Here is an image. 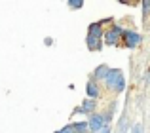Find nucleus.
<instances>
[{
	"mask_svg": "<svg viewBox=\"0 0 150 133\" xmlns=\"http://www.w3.org/2000/svg\"><path fill=\"white\" fill-rule=\"evenodd\" d=\"M122 42H124V46L127 50H135L143 44V36H141L139 33H135V30H131V29H125L124 34H122Z\"/></svg>",
	"mask_w": 150,
	"mask_h": 133,
	"instance_id": "7ed1b4c3",
	"label": "nucleus"
},
{
	"mask_svg": "<svg viewBox=\"0 0 150 133\" xmlns=\"http://www.w3.org/2000/svg\"><path fill=\"white\" fill-rule=\"evenodd\" d=\"M97 107H99L97 99H89V97H86V99L82 101L80 107L74 108L72 114H88V118H89L91 114H95V112H97Z\"/></svg>",
	"mask_w": 150,
	"mask_h": 133,
	"instance_id": "20e7f679",
	"label": "nucleus"
},
{
	"mask_svg": "<svg viewBox=\"0 0 150 133\" xmlns=\"http://www.w3.org/2000/svg\"><path fill=\"white\" fill-rule=\"evenodd\" d=\"M88 126H89V131H91V133H99L103 127L106 126L105 114H103V112H95V114H91L88 118Z\"/></svg>",
	"mask_w": 150,
	"mask_h": 133,
	"instance_id": "39448f33",
	"label": "nucleus"
},
{
	"mask_svg": "<svg viewBox=\"0 0 150 133\" xmlns=\"http://www.w3.org/2000/svg\"><path fill=\"white\" fill-rule=\"evenodd\" d=\"M124 27L122 25H112L105 30V44L106 46H124L122 44V34H124Z\"/></svg>",
	"mask_w": 150,
	"mask_h": 133,
	"instance_id": "f03ea898",
	"label": "nucleus"
},
{
	"mask_svg": "<svg viewBox=\"0 0 150 133\" xmlns=\"http://www.w3.org/2000/svg\"><path fill=\"white\" fill-rule=\"evenodd\" d=\"M99 133H112V127H110V126H105Z\"/></svg>",
	"mask_w": 150,
	"mask_h": 133,
	"instance_id": "4468645a",
	"label": "nucleus"
},
{
	"mask_svg": "<svg viewBox=\"0 0 150 133\" xmlns=\"http://www.w3.org/2000/svg\"><path fill=\"white\" fill-rule=\"evenodd\" d=\"M88 133H91V131H88Z\"/></svg>",
	"mask_w": 150,
	"mask_h": 133,
	"instance_id": "2eb2a0df",
	"label": "nucleus"
},
{
	"mask_svg": "<svg viewBox=\"0 0 150 133\" xmlns=\"http://www.w3.org/2000/svg\"><path fill=\"white\" fill-rule=\"evenodd\" d=\"M141 6H143V19H146L150 15V0H144Z\"/></svg>",
	"mask_w": 150,
	"mask_h": 133,
	"instance_id": "9d476101",
	"label": "nucleus"
},
{
	"mask_svg": "<svg viewBox=\"0 0 150 133\" xmlns=\"http://www.w3.org/2000/svg\"><path fill=\"white\" fill-rule=\"evenodd\" d=\"M105 30L106 29H103V23L101 21H95V23H91V25L88 27V36L103 40V38H105Z\"/></svg>",
	"mask_w": 150,
	"mask_h": 133,
	"instance_id": "423d86ee",
	"label": "nucleus"
},
{
	"mask_svg": "<svg viewBox=\"0 0 150 133\" xmlns=\"http://www.w3.org/2000/svg\"><path fill=\"white\" fill-rule=\"evenodd\" d=\"M108 70H110L108 65H99V66H95V70H93V80H95V82H105L106 76H108Z\"/></svg>",
	"mask_w": 150,
	"mask_h": 133,
	"instance_id": "6e6552de",
	"label": "nucleus"
},
{
	"mask_svg": "<svg viewBox=\"0 0 150 133\" xmlns=\"http://www.w3.org/2000/svg\"><path fill=\"white\" fill-rule=\"evenodd\" d=\"M116 133H131L129 131V118H127V114H122L120 122H118V131Z\"/></svg>",
	"mask_w": 150,
	"mask_h": 133,
	"instance_id": "1a4fd4ad",
	"label": "nucleus"
},
{
	"mask_svg": "<svg viewBox=\"0 0 150 133\" xmlns=\"http://www.w3.org/2000/svg\"><path fill=\"white\" fill-rule=\"evenodd\" d=\"M131 133H144V127H143V124H141V122L133 124V126H131Z\"/></svg>",
	"mask_w": 150,
	"mask_h": 133,
	"instance_id": "f8f14e48",
	"label": "nucleus"
},
{
	"mask_svg": "<svg viewBox=\"0 0 150 133\" xmlns=\"http://www.w3.org/2000/svg\"><path fill=\"white\" fill-rule=\"evenodd\" d=\"M67 4H69V8H72V10H80V8L84 6V2H82V0H78V2H76V0H69Z\"/></svg>",
	"mask_w": 150,
	"mask_h": 133,
	"instance_id": "9b49d317",
	"label": "nucleus"
},
{
	"mask_svg": "<svg viewBox=\"0 0 150 133\" xmlns=\"http://www.w3.org/2000/svg\"><path fill=\"white\" fill-rule=\"evenodd\" d=\"M144 84L150 86V70H146V72H144Z\"/></svg>",
	"mask_w": 150,
	"mask_h": 133,
	"instance_id": "ddd939ff",
	"label": "nucleus"
},
{
	"mask_svg": "<svg viewBox=\"0 0 150 133\" xmlns=\"http://www.w3.org/2000/svg\"><path fill=\"white\" fill-rule=\"evenodd\" d=\"M103 86H105L106 89H110L114 95L124 93L125 91V76H124V70H122V69H110L106 80L103 82Z\"/></svg>",
	"mask_w": 150,
	"mask_h": 133,
	"instance_id": "f257e3e1",
	"label": "nucleus"
},
{
	"mask_svg": "<svg viewBox=\"0 0 150 133\" xmlns=\"http://www.w3.org/2000/svg\"><path fill=\"white\" fill-rule=\"evenodd\" d=\"M86 93H88L89 99H97V101H99V97H101V86H99V82H95L91 78V80L88 82V86H86Z\"/></svg>",
	"mask_w": 150,
	"mask_h": 133,
	"instance_id": "0eeeda50",
	"label": "nucleus"
}]
</instances>
